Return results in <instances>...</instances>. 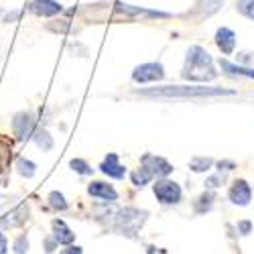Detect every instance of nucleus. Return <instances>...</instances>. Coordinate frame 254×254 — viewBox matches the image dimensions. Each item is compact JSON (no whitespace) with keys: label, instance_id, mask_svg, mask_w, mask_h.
Instances as JSON below:
<instances>
[{"label":"nucleus","instance_id":"1","mask_svg":"<svg viewBox=\"0 0 254 254\" xmlns=\"http://www.w3.org/2000/svg\"><path fill=\"white\" fill-rule=\"evenodd\" d=\"M218 73L214 69V61H211L209 53L201 47H191L187 51L185 67H183V77L191 81H209L214 79Z\"/></svg>","mask_w":254,"mask_h":254},{"label":"nucleus","instance_id":"2","mask_svg":"<svg viewBox=\"0 0 254 254\" xmlns=\"http://www.w3.org/2000/svg\"><path fill=\"white\" fill-rule=\"evenodd\" d=\"M144 96H165V98H201V96H232V90L224 88H199V86H165L157 90H146Z\"/></svg>","mask_w":254,"mask_h":254},{"label":"nucleus","instance_id":"3","mask_svg":"<svg viewBox=\"0 0 254 254\" xmlns=\"http://www.w3.org/2000/svg\"><path fill=\"white\" fill-rule=\"evenodd\" d=\"M153 191L161 203H179V199H181V187L175 181H169V179L157 181Z\"/></svg>","mask_w":254,"mask_h":254},{"label":"nucleus","instance_id":"4","mask_svg":"<svg viewBox=\"0 0 254 254\" xmlns=\"http://www.w3.org/2000/svg\"><path fill=\"white\" fill-rule=\"evenodd\" d=\"M165 77L161 63H142L132 71V79L136 83H149V81H161Z\"/></svg>","mask_w":254,"mask_h":254},{"label":"nucleus","instance_id":"5","mask_svg":"<svg viewBox=\"0 0 254 254\" xmlns=\"http://www.w3.org/2000/svg\"><path fill=\"white\" fill-rule=\"evenodd\" d=\"M12 130H14V136L20 140L29 138L35 130V116L31 112H18L12 120Z\"/></svg>","mask_w":254,"mask_h":254},{"label":"nucleus","instance_id":"6","mask_svg":"<svg viewBox=\"0 0 254 254\" xmlns=\"http://www.w3.org/2000/svg\"><path fill=\"white\" fill-rule=\"evenodd\" d=\"M140 163H142V167H144L153 177H155V175H157V177H167L169 173L173 171L171 163H167L165 159L155 157V155H144V157L140 159Z\"/></svg>","mask_w":254,"mask_h":254},{"label":"nucleus","instance_id":"7","mask_svg":"<svg viewBox=\"0 0 254 254\" xmlns=\"http://www.w3.org/2000/svg\"><path fill=\"white\" fill-rule=\"evenodd\" d=\"M230 201L236 203V205H248L252 199V189L244 179H238L234 185L230 187Z\"/></svg>","mask_w":254,"mask_h":254},{"label":"nucleus","instance_id":"8","mask_svg":"<svg viewBox=\"0 0 254 254\" xmlns=\"http://www.w3.org/2000/svg\"><path fill=\"white\" fill-rule=\"evenodd\" d=\"M144 211H138V209H122L120 211V218H118V224H120V230L128 234V224H132L134 232L138 230V226H142L144 222Z\"/></svg>","mask_w":254,"mask_h":254},{"label":"nucleus","instance_id":"9","mask_svg":"<svg viewBox=\"0 0 254 254\" xmlns=\"http://www.w3.org/2000/svg\"><path fill=\"white\" fill-rule=\"evenodd\" d=\"M216 45L220 47V51L224 55H232L234 53V47H236V35L232 29L228 27H222L216 31Z\"/></svg>","mask_w":254,"mask_h":254},{"label":"nucleus","instance_id":"10","mask_svg":"<svg viewBox=\"0 0 254 254\" xmlns=\"http://www.w3.org/2000/svg\"><path fill=\"white\" fill-rule=\"evenodd\" d=\"M31 12L39 14V16H55L63 10V6L55 0H33L31 2Z\"/></svg>","mask_w":254,"mask_h":254},{"label":"nucleus","instance_id":"11","mask_svg":"<svg viewBox=\"0 0 254 254\" xmlns=\"http://www.w3.org/2000/svg\"><path fill=\"white\" fill-rule=\"evenodd\" d=\"M88 193H90L92 197H100V199H106V201H116V199H118L116 189H114L112 185H108V183H102V181L90 183Z\"/></svg>","mask_w":254,"mask_h":254},{"label":"nucleus","instance_id":"12","mask_svg":"<svg viewBox=\"0 0 254 254\" xmlns=\"http://www.w3.org/2000/svg\"><path fill=\"white\" fill-rule=\"evenodd\" d=\"M100 169H102V173L110 175V177H114V179H122V177L126 175L124 167H122V165L118 163V157H116L114 153H110L108 157L104 159V163L100 165Z\"/></svg>","mask_w":254,"mask_h":254},{"label":"nucleus","instance_id":"13","mask_svg":"<svg viewBox=\"0 0 254 254\" xmlns=\"http://www.w3.org/2000/svg\"><path fill=\"white\" fill-rule=\"evenodd\" d=\"M75 234L67 228V224L63 220H53V240L57 244H71Z\"/></svg>","mask_w":254,"mask_h":254},{"label":"nucleus","instance_id":"14","mask_svg":"<svg viewBox=\"0 0 254 254\" xmlns=\"http://www.w3.org/2000/svg\"><path fill=\"white\" fill-rule=\"evenodd\" d=\"M220 67L230 73V75H244V77H250L254 79V69L250 67H242V65H236V63H230L228 59H220Z\"/></svg>","mask_w":254,"mask_h":254},{"label":"nucleus","instance_id":"15","mask_svg":"<svg viewBox=\"0 0 254 254\" xmlns=\"http://www.w3.org/2000/svg\"><path fill=\"white\" fill-rule=\"evenodd\" d=\"M16 169H18V173L23 175V177H33L35 175V163L29 161V159H18L16 161Z\"/></svg>","mask_w":254,"mask_h":254},{"label":"nucleus","instance_id":"16","mask_svg":"<svg viewBox=\"0 0 254 254\" xmlns=\"http://www.w3.org/2000/svg\"><path fill=\"white\" fill-rule=\"evenodd\" d=\"M153 179V175L149 173V171H146V169L142 167V169H138V171H134L132 173V183L136 185V187H142V185H146V183H149Z\"/></svg>","mask_w":254,"mask_h":254},{"label":"nucleus","instance_id":"17","mask_svg":"<svg viewBox=\"0 0 254 254\" xmlns=\"http://www.w3.org/2000/svg\"><path fill=\"white\" fill-rule=\"evenodd\" d=\"M35 140H37V144H39V149H43V151H49L51 146H53V138L49 136L47 130H39L37 136H35Z\"/></svg>","mask_w":254,"mask_h":254},{"label":"nucleus","instance_id":"18","mask_svg":"<svg viewBox=\"0 0 254 254\" xmlns=\"http://www.w3.org/2000/svg\"><path fill=\"white\" fill-rule=\"evenodd\" d=\"M189 167H191L195 173H203V171H207V169L211 167V159L197 157V159H193V161H191V165H189Z\"/></svg>","mask_w":254,"mask_h":254},{"label":"nucleus","instance_id":"19","mask_svg":"<svg viewBox=\"0 0 254 254\" xmlns=\"http://www.w3.org/2000/svg\"><path fill=\"white\" fill-rule=\"evenodd\" d=\"M49 203L55 209H67V201H65V197H63L59 191H51L49 193Z\"/></svg>","mask_w":254,"mask_h":254},{"label":"nucleus","instance_id":"20","mask_svg":"<svg viewBox=\"0 0 254 254\" xmlns=\"http://www.w3.org/2000/svg\"><path fill=\"white\" fill-rule=\"evenodd\" d=\"M238 10L254 20V0H238Z\"/></svg>","mask_w":254,"mask_h":254},{"label":"nucleus","instance_id":"21","mask_svg":"<svg viewBox=\"0 0 254 254\" xmlns=\"http://www.w3.org/2000/svg\"><path fill=\"white\" fill-rule=\"evenodd\" d=\"M69 165H71V169H73V171H77L79 175H90V173H92L90 165H88L86 161H81V159H73Z\"/></svg>","mask_w":254,"mask_h":254},{"label":"nucleus","instance_id":"22","mask_svg":"<svg viewBox=\"0 0 254 254\" xmlns=\"http://www.w3.org/2000/svg\"><path fill=\"white\" fill-rule=\"evenodd\" d=\"M203 8V14H211V12H216L220 6H222V0H203V2L199 4Z\"/></svg>","mask_w":254,"mask_h":254},{"label":"nucleus","instance_id":"23","mask_svg":"<svg viewBox=\"0 0 254 254\" xmlns=\"http://www.w3.org/2000/svg\"><path fill=\"white\" fill-rule=\"evenodd\" d=\"M14 254H25L27 250H29V240H27V236H18L16 240H14Z\"/></svg>","mask_w":254,"mask_h":254},{"label":"nucleus","instance_id":"24","mask_svg":"<svg viewBox=\"0 0 254 254\" xmlns=\"http://www.w3.org/2000/svg\"><path fill=\"white\" fill-rule=\"evenodd\" d=\"M6 250H8V242H6V236L0 232V254H6Z\"/></svg>","mask_w":254,"mask_h":254},{"label":"nucleus","instance_id":"25","mask_svg":"<svg viewBox=\"0 0 254 254\" xmlns=\"http://www.w3.org/2000/svg\"><path fill=\"white\" fill-rule=\"evenodd\" d=\"M61 254H81V248L79 246H67L65 250H61Z\"/></svg>","mask_w":254,"mask_h":254},{"label":"nucleus","instance_id":"26","mask_svg":"<svg viewBox=\"0 0 254 254\" xmlns=\"http://www.w3.org/2000/svg\"><path fill=\"white\" fill-rule=\"evenodd\" d=\"M240 230H242V234H248V232H250V222H242Z\"/></svg>","mask_w":254,"mask_h":254},{"label":"nucleus","instance_id":"27","mask_svg":"<svg viewBox=\"0 0 254 254\" xmlns=\"http://www.w3.org/2000/svg\"><path fill=\"white\" fill-rule=\"evenodd\" d=\"M14 18H18V12H12V14H8L4 20H6V23H10V20H14Z\"/></svg>","mask_w":254,"mask_h":254}]
</instances>
